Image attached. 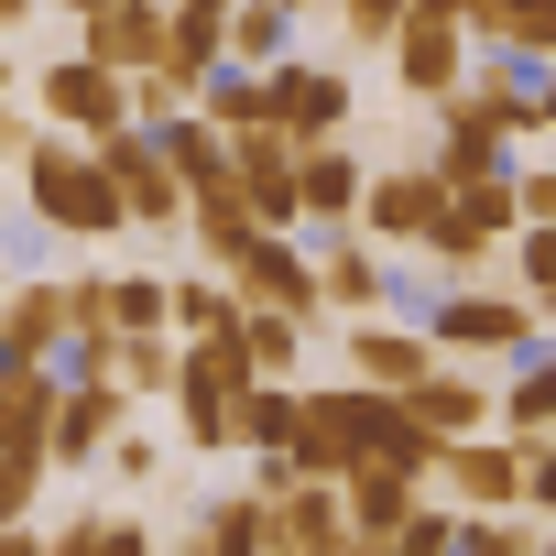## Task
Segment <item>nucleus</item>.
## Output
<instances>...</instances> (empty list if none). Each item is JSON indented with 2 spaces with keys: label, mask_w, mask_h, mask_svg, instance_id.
<instances>
[{
  "label": "nucleus",
  "mask_w": 556,
  "mask_h": 556,
  "mask_svg": "<svg viewBox=\"0 0 556 556\" xmlns=\"http://www.w3.org/2000/svg\"><path fill=\"white\" fill-rule=\"evenodd\" d=\"M23 186H34V218H55L66 240H121V218H131L110 164L77 142H23Z\"/></svg>",
  "instance_id": "obj_1"
},
{
  "label": "nucleus",
  "mask_w": 556,
  "mask_h": 556,
  "mask_svg": "<svg viewBox=\"0 0 556 556\" xmlns=\"http://www.w3.org/2000/svg\"><path fill=\"white\" fill-rule=\"evenodd\" d=\"M426 339H437V361H523L534 350V306L523 295H437V317H426Z\"/></svg>",
  "instance_id": "obj_2"
},
{
  "label": "nucleus",
  "mask_w": 556,
  "mask_h": 556,
  "mask_svg": "<svg viewBox=\"0 0 556 556\" xmlns=\"http://www.w3.org/2000/svg\"><path fill=\"white\" fill-rule=\"evenodd\" d=\"M88 66H110V77H175V12L164 0H110V12L88 23Z\"/></svg>",
  "instance_id": "obj_3"
},
{
  "label": "nucleus",
  "mask_w": 556,
  "mask_h": 556,
  "mask_svg": "<svg viewBox=\"0 0 556 556\" xmlns=\"http://www.w3.org/2000/svg\"><path fill=\"white\" fill-rule=\"evenodd\" d=\"M229 295H240V317H328L317 306V262L285 251V240H251L229 262Z\"/></svg>",
  "instance_id": "obj_4"
},
{
  "label": "nucleus",
  "mask_w": 556,
  "mask_h": 556,
  "mask_svg": "<svg viewBox=\"0 0 556 556\" xmlns=\"http://www.w3.org/2000/svg\"><path fill=\"white\" fill-rule=\"evenodd\" d=\"M437 480L458 491V513H469V523L523 513V447H513V437H458V447L437 458Z\"/></svg>",
  "instance_id": "obj_5"
},
{
  "label": "nucleus",
  "mask_w": 556,
  "mask_h": 556,
  "mask_svg": "<svg viewBox=\"0 0 556 556\" xmlns=\"http://www.w3.org/2000/svg\"><path fill=\"white\" fill-rule=\"evenodd\" d=\"M99 164H110V186H121V207H131V218H186V175L164 164V142H153V131H110V142H99Z\"/></svg>",
  "instance_id": "obj_6"
},
{
  "label": "nucleus",
  "mask_w": 556,
  "mask_h": 556,
  "mask_svg": "<svg viewBox=\"0 0 556 556\" xmlns=\"http://www.w3.org/2000/svg\"><path fill=\"white\" fill-rule=\"evenodd\" d=\"M513 218H523V186H513V175H480V186H458V197H447V218H437V240H426V251H437V262H480Z\"/></svg>",
  "instance_id": "obj_7"
},
{
  "label": "nucleus",
  "mask_w": 556,
  "mask_h": 556,
  "mask_svg": "<svg viewBox=\"0 0 556 556\" xmlns=\"http://www.w3.org/2000/svg\"><path fill=\"white\" fill-rule=\"evenodd\" d=\"M426 371H437V339H426V328H382V317L350 328V382H361V393H393V404H404Z\"/></svg>",
  "instance_id": "obj_8"
},
{
  "label": "nucleus",
  "mask_w": 556,
  "mask_h": 556,
  "mask_svg": "<svg viewBox=\"0 0 556 556\" xmlns=\"http://www.w3.org/2000/svg\"><path fill=\"white\" fill-rule=\"evenodd\" d=\"M404 415H415V426H426L437 447H458V437H480V426L502 415V393H491L480 371H458V361H437V371H426V382L404 393Z\"/></svg>",
  "instance_id": "obj_9"
},
{
  "label": "nucleus",
  "mask_w": 556,
  "mask_h": 556,
  "mask_svg": "<svg viewBox=\"0 0 556 556\" xmlns=\"http://www.w3.org/2000/svg\"><path fill=\"white\" fill-rule=\"evenodd\" d=\"M361 218H371V240H437V218H447V175L437 164H415V175H371V197H361Z\"/></svg>",
  "instance_id": "obj_10"
},
{
  "label": "nucleus",
  "mask_w": 556,
  "mask_h": 556,
  "mask_svg": "<svg viewBox=\"0 0 556 556\" xmlns=\"http://www.w3.org/2000/svg\"><path fill=\"white\" fill-rule=\"evenodd\" d=\"M121 415H131V393H121V382H66V404H55V447H45V469H88V458H110V437H121Z\"/></svg>",
  "instance_id": "obj_11"
},
{
  "label": "nucleus",
  "mask_w": 556,
  "mask_h": 556,
  "mask_svg": "<svg viewBox=\"0 0 556 556\" xmlns=\"http://www.w3.org/2000/svg\"><path fill=\"white\" fill-rule=\"evenodd\" d=\"M339 121H350V77H328V66H273V131H285L295 153L328 142Z\"/></svg>",
  "instance_id": "obj_12"
},
{
  "label": "nucleus",
  "mask_w": 556,
  "mask_h": 556,
  "mask_svg": "<svg viewBox=\"0 0 556 556\" xmlns=\"http://www.w3.org/2000/svg\"><path fill=\"white\" fill-rule=\"evenodd\" d=\"M55 404H66V371H0V458H45Z\"/></svg>",
  "instance_id": "obj_13"
},
{
  "label": "nucleus",
  "mask_w": 556,
  "mask_h": 556,
  "mask_svg": "<svg viewBox=\"0 0 556 556\" xmlns=\"http://www.w3.org/2000/svg\"><path fill=\"white\" fill-rule=\"evenodd\" d=\"M273 534H285L295 556H339L361 523H350V502H339V480H295L285 502H273Z\"/></svg>",
  "instance_id": "obj_14"
},
{
  "label": "nucleus",
  "mask_w": 556,
  "mask_h": 556,
  "mask_svg": "<svg viewBox=\"0 0 556 556\" xmlns=\"http://www.w3.org/2000/svg\"><path fill=\"white\" fill-rule=\"evenodd\" d=\"M45 110L66 121V131H121V77L110 66H88V55H66V66H45Z\"/></svg>",
  "instance_id": "obj_15"
},
{
  "label": "nucleus",
  "mask_w": 556,
  "mask_h": 556,
  "mask_svg": "<svg viewBox=\"0 0 556 556\" xmlns=\"http://www.w3.org/2000/svg\"><path fill=\"white\" fill-rule=\"evenodd\" d=\"M339 502H350V523H361L371 545H393V534H404V513H415L426 491H415L404 469H382V458H361V469L339 480Z\"/></svg>",
  "instance_id": "obj_16"
},
{
  "label": "nucleus",
  "mask_w": 556,
  "mask_h": 556,
  "mask_svg": "<svg viewBox=\"0 0 556 556\" xmlns=\"http://www.w3.org/2000/svg\"><path fill=\"white\" fill-rule=\"evenodd\" d=\"M491 426L513 447H556V350H523V371H513V393H502Z\"/></svg>",
  "instance_id": "obj_17"
},
{
  "label": "nucleus",
  "mask_w": 556,
  "mask_h": 556,
  "mask_svg": "<svg viewBox=\"0 0 556 556\" xmlns=\"http://www.w3.org/2000/svg\"><path fill=\"white\" fill-rule=\"evenodd\" d=\"M371 186H361V164L339 153V142H306L295 153V218H350Z\"/></svg>",
  "instance_id": "obj_18"
},
{
  "label": "nucleus",
  "mask_w": 556,
  "mask_h": 556,
  "mask_svg": "<svg viewBox=\"0 0 556 556\" xmlns=\"http://www.w3.org/2000/svg\"><path fill=\"white\" fill-rule=\"evenodd\" d=\"M393 45H404V88H415V99H447V88H458V23L415 12Z\"/></svg>",
  "instance_id": "obj_19"
},
{
  "label": "nucleus",
  "mask_w": 556,
  "mask_h": 556,
  "mask_svg": "<svg viewBox=\"0 0 556 556\" xmlns=\"http://www.w3.org/2000/svg\"><path fill=\"white\" fill-rule=\"evenodd\" d=\"M382 295H393V273L361 251V240H339L328 262H317V306H350V317H382Z\"/></svg>",
  "instance_id": "obj_20"
},
{
  "label": "nucleus",
  "mask_w": 556,
  "mask_h": 556,
  "mask_svg": "<svg viewBox=\"0 0 556 556\" xmlns=\"http://www.w3.org/2000/svg\"><path fill=\"white\" fill-rule=\"evenodd\" d=\"M285 534H273V502L262 491H240V502H218L207 523H197V556H273Z\"/></svg>",
  "instance_id": "obj_21"
},
{
  "label": "nucleus",
  "mask_w": 556,
  "mask_h": 556,
  "mask_svg": "<svg viewBox=\"0 0 556 556\" xmlns=\"http://www.w3.org/2000/svg\"><path fill=\"white\" fill-rule=\"evenodd\" d=\"M175 371H186V350H175V328H153V339H110V382L142 404V393H175Z\"/></svg>",
  "instance_id": "obj_22"
},
{
  "label": "nucleus",
  "mask_w": 556,
  "mask_h": 556,
  "mask_svg": "<svg viewBox=\"0 0 556 556\" xmlns=\"http://www.w3.org/2000/svg\"><path fill=\"white\" fill-rule=\"evenodd\" d=\"M295 404H306V393H285V382H251V393H240V447L285 458V447H295Z\"/></svg>",
  "instance_id": "obj_23"
},
{
  "label": "nucleus",
  "mask_w": 556,
  "mask_h": 556,
  "mask_svg": "<svg viewBox=\"0 0 556 556\" xmlns=\"http://www.w3.org/2000/svg\"><path fill=\"white\" fill-rule=\"evenodd\" d=\"M45 556H153V534H142L131 513H77V523H66Z\"/></svg>",
  "instance_id": "obj_24"
},
{
  "label": "nucleus",
  "mask_w": 556,
  "mask_h": 556,
  "mask_svg": "<svg viewBox=\"0 0 556 556\" xmlns=\"http://www.w3.org/2000/svg\"><path fill=\"white\" fill-rule=\"evenodd\" d=\"M240 328V295L229 285H175V339L197 350V339H229Z\"/></svg>",
  "instance_id": "obj_25"
},
{
  "label": "nucleus",
  "mask_w": 556,
  "mask_h": 556,
  "mask_svg": "<svg viewBox=\"0 0 556 556\" xmlns=\"http://www.w3.org/2000/svg\"><path fill=\"white\" fill-rule=\"evenodd\" d=\"M110 317H121V339H153V328L175 317V285H153V273H121V285H110Z\"/></svg>",
  "instance_id": "obj_26"
},
{
  "label": "nucleus",
  "mask_w": 556,
  "mask_h": 556,
  "mask_svg": "<svg viewBox=\"0 0 556 556\" xmlns=\"http://www.w3.org/2000/svg\"><path fill=\"white\" fill-rule=\"evenodd\" d=\"M240 339H251V371L262 382H285L295 350H306V317H240Z\"/></svg>",
  "instance_id": "obj_27"
},
{
  "label": "nucleus",
  "mask_w": 556,
  "mask_h": 556,
  "mask_svg": "<svg viewBox=\"0 0 556 556\" xmlns=\"http://www.w3.org/2000/svg\"><path fill=\"white\" fill-rule=\"evenodd\" d=\"M458 534H469V513H426V502H415L404 534H393L382 556H458Z\"/></svg>",
  "instance_id": "obj_28"
},
{
  "label": "nucleus",
  "mask_w": 556,
  "mask_h": 556,
  "mask_svg": "<svg viewBox=\"0 0 556 556\" xmlns=\"http://www.w3.org/2000/svg\"><path fill=\"white\" fill-rule=\"evenodd\" d=\"M229 55H240V66H273V55H285V12H273V0L229 12Z\"/></svg>",
  "instance_id": "obj_29"
},
{
  "label": "nucleus",
  "mask_w": 556,
  "mask_h": 556,
  "mask_svg": "<svg viewBox=\"0 0 556 556\" xmlns=\"http://www.w3.org/2000/svg\"><path fill=\"white\" fill-rule=\"evenodd\" d=\"M458 556H545V534H534L523 513H491V523H469V534H458Z\"/></svg>",
  "instance_id": "obj_30"
},
{
  "label": "nucleus",
  "mask_w": 556,
  "mask_h": 556,
  "mask_svg": "<svg viewBox=\"0 0 556 556\" xmlns=\"http://www.w3.org/2000/svg\"><path fill=\"white\" fill-rule=\"evenodd\" d=\"M502 45L513 55H556V0H502Z\"/></svg>",
  "instance_id": "obj_31"
},
{
  "label": "nucleus",
  "mask_w": 556,
  "mask_h": 556,
  "mask_svg": "<svg viewBox=\"0 0 556 556\" xmlns=\"http://www.w3.org/2000/svg\"><path fill=\"white\" fill-rule=\"evenodd\" d=\"M34 491H45V458H0V534L34 523Z\"/></svg>",
  "instance_id": "obj_32"
},
{
  "label": "nucleus",
  "mask_w": 556,
  "mask_h": 556,
  "mask_svg": "<svg viewBox=\"0 0 556 556\" xmlns=\"http://www.w3.org/2000/svg\"><path fill=\"white\" fill-rule=\"evenodd\" d=\"M339 12H350V45H393L415 23V0H339Z\"/></svg>",
  "instance_id": "obj_33"
},
{
  "label": "nucleus",
  "mask_w": 556,
  "mask_h": 556,
  "mask_svg": "<svg viewBox=\"0 0 556 556\" xmlns=\"http://www.w3.org/2000/svg\"><path fill=\"white\" fill-rule=\"evenodd\" d=\"M523 306H545V317H556V229H534V240H523Z\"/></svg>",
  "instance_id": "obj_34"
},
{
  "label": "nucleus",
  "mask_w": 556,
  "mask_h": 556,
  "mask_svg": "<svg viewBox=\"0 0 556 556\" xmlns=\"http://www.w3.org/2000/svg\"><path fill=\"white\" fill-rule=\"evenodd\" d=\"M153 469H164V447H153V437H131V426H121V437H110V480H153Z\"/></svg>",
  "instance_id": "obj_35"
},
{
  "label": "nucleus",
  "mask_w": 556,
  "mask_h": 556,
  "mask_svg": "<svg viewBox=\"0 0 556 556\" xmlns=\"http://www.w3.org/2000/svg\"><path fill=\"white\" fill-rule=\"evenodd\" d=\"M523 513L556 523V447H523Z\"/></svg>",
  "instance_id": "obj_36"
},
{
  "label": "nucleus",
  "mask_w": 556,
  "mask_h": 556,
  "mask_svg": "<svg viewBox=\"0 0 556 556\" xmlns=\"http://www.w3.org/2000/svg\"><path fill=\"white\" fill-rule=\"evenodd\" d=\"M523 218H534V229H556V175H534V186H523Z\"/></svg>",
  "instance_id": "obj_37"
},
{
  "label": "nucleus",
  "mask_w": 556,
  "mask_h": 556,
  "mask_svg": "<svg viewBox=\"0 0 556 556\" xmlns=\"http://www.w3.org/2000/svg\"><path fill=\"white\" fill-rule=\"evenodd\" d=\"M0 556H45V534H34V523H23V534H0Z\"/></svg>",
  "instance_id": "obj_38"
},
{
  "label": "nucleus",
  "mask_w": 556,
  "mask_h": 556,
  "mask_svg": "<svg viewBox=\"0 0 556 556\" xmlns=\"http://www.w3.org/2000/svg\"><path fill=\"white\" fill-rule=\"evenodd\" d=\"M12 23H34V0H0V34H12Z\"/></svg>",
  "instance_id": "obj_39"
},
{
  "label": "nucleus",
  "mask_w": 556,
  "mask_h": 556,
  "mask_svg": "<svg viewBox=\"0 0 556 556\" xmlns=\"http://www.w3.org/2000/svg\"><path fill=\"white\" fill-rule=\"evenodd\" d=\"M0 153H23V131H12V110H0Z\"/></svg>",
  "instance_id": "obj_40"
},
{
  "label": "nucleus",
  "mask_w": 556,
  "mask_h": 556,
  "mask_svg": "<svg viewBox=\"0 0 556 556\" xmlns=\"http://www.w3.org/2000/svg\"><path fill=\"white\" fill-rule=\"evenodd\" d=\"M534 110H545V121H556V88H545V99H534Z\"/></svg>",
  "instance_id": "obj_41"
},
{
  "label": "nucleus",
  "mask_w": 556,
  "mask_h": 556,
  "mask_svg": "<svg viewBox=\"0 0 556 556\" xmlns=\"http://www.w3.org/2000/svg\"><path fill=\"white\" fill-rule=\"evenodd\" d=\"M273 12H306V0H273Z\"/></svg>",
  "instance_id": "obj_42"
},
{
  "label": "nucleus",
  "mask_w": 556,
  "mask_h": 556,
  "mask_svg": "<svg viewBox=\"0 0 556 556\" xmlns=\"http://www.w3.org/2000/svg\"><path fill=\"white\" fill-rule=\"evenodd\" d=\"M273 556H295V545H273Z\"/></svg>",
  "instance_id": "obj_43"
},
{
  "label": "nucleus",
  "mask_w": 556,
  "mask_h": 556,
  "mask_svg": "<svg viewBox=\"0 0 556 556\" xmlns=\"http://www.w3.org/2000/svg\"><path fill=\"white\" fill-rule=\"evenodd\" d=\"M545 556H556V534H545Z\"/></svg>",
  "instance_id": "obj_44"
}]
</instances>
